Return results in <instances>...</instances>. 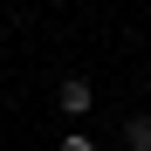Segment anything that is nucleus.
<instances>
[{
  "instance_id": "obj_1",
  "label": "nucleus",
  "mask_w": 151,
  "mask_h": 151,
  "mask_svg": "<svg viewBox=\"0 0 151 151\" xmlns=\"http://www.w3.org/2000/svg\"><path fill=\"white\" fill-rule=\"evenodd\" d=\"M55 103H62L69 117H83V110H89V83H83V76H62V83H55Z\"/></svg>"
},
{
  "instance_id": "obj_3",
  "label": "nucleus",
  "mask_w": 151,
  "mask_h": 151,
  "mask_svg": "<svg viewBox=\"0 0 151 151\" xmlns=\"http://www.w3.org/2000/svg\"><path fill=\"white\" fill-rule=\"evenodd\" d=\"M55 151H96V144H89V137H83V131H69V137H62V144H55Z\"/></svg>"
},
{
  "instance_id": "obj_2",
  "label": "nucleus",
  "mask_w": 151,
  "mask_h": 151,
  "mask_svg": "<svg viewBox=\"0 0 151 151\" xmlns=\"http://www.w3.org/2000/svg\"><path fill=\"white\" fill-rule=\"evenodd\" d=\"M124 144H131V151H151V117H131V124H124Z\"/></svg>"
}]
</instances>
